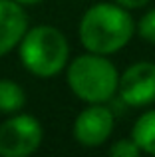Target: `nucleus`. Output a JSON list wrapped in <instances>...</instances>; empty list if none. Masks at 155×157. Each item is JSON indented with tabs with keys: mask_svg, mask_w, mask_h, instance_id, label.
Here are the masks:
<instances>
[{
	"mask_svg": "<svg viewBox=\"0 0 155 157\" xmlns=\"http://www.w3.org/2000/svg\"><path fill=\"white\" fill-rule=\"evenodd\" d=\"M137 26L127 8L117 2H100L81 16L80 42L88 52L109 56L127 46Z\"/></svg>",
	"mask_w": 155,
	"mask_h": 157,
	"instance_id": "f257e3e1",
	"label": "nucleus"
},
{
	"mask_svg": "<svg viewBox=\"0 0 155 157\" xmlns=\"http://www.w3.org/2000/svg\"><path fill=\"white\" fill-rule=\"evenodd\" d=\"M121 101L131 107H145L155 101V64L137 62L119 76Z\"/></svg>",
	"mask_w": 155,
	"mask_h": 157,
	"instance_id": "39448f33",
	"label": "nucleus"
},
{
	"mask_svg": "<svg viewBox=\"0 0 155 157\" xmlns=\"http://www.w3.org/2000/svg\"><path fill=\"white\" fill-rule=\"evenodd\" d=\"M70 44L66 36L50 24L28 28L20 42V62L36 78H52L68 66Z\"/></svg>",
	"mask_w": 155,
	"mask_h": 157,
	"instance_id": "f03ea898",
	"label": "nucleus"
},
{
	"mask_svg": "<svg viewBox=\"0 0 155 157\" xmlns=\"http://www.w3.org/2000/svg\"><path fill=\"white\" fill-rule=\"evenodd\" d=\"M44 131L34 115L14 113L0 125V155L28 157L40 147Z\"/></svg>",
	"mask_w": 155,
	"mask_h": 157,
	"instance_id": "20e7f679",
	"label": "nucleus"
},
{
	"mask_svg": "<svg viewBox=\"0 0 155 157\" xmlns=\"http://www.w3.org/2000/svg\"><path fill=\"white\" fill-rule=\"evenodd\" d=\"M28 32V16L16 0H0V58L12 52Z\"/></svg>",
	"mask_w": 155,
	"mask_h": 157,
	"instance_id": "0eeeda50",
	"label": "nucleus"
},
{
	"mask_svg": "<svg viewBox=\"0 0 155 157\" xmlns=\"http://www.w3.org/2000/svg\"><path fill=\"white\" fill-rule=\"evenodd\" d=\"M20 4H38V2H44V0H16Z\"/></svg>",
	"mask_w": 155,
	"mask_h": 157,
	"instance_id": "ddd939ff",
	"label": "nucleus"
},
{
	"mask_svg": "<svg viewBox=\"0 0 155 157\" xmlns=\"http://www.w3.org/2000/svg\"><path fill=\"white\" fill-rule=\"evenodd\" d=\"M113 111L104 104H89L74 121V137L84 147H100L113 131Z\"/></svg>",
	"mask_w": 155,
	"mask_h": 157,
	"instance_id": "423d86ee",
	"label": "nucleus"
},
{
	"mask_svg": "<svg viewBox=\"0 0 155 157\" xmlns=\"http://www.w3.org/2000/svg\"><path fill=\"white\" fill-rule=\"evenodd\" d=\"M133 141L139 145L141 153L155 155V109H147L135 119L131 129Z\"/></svg>",
	"mask_w": 155,
	"mask_h": 157,
	"instance_id": "6e6552de",
	"label": "nucleus"
},
{
	"mask_svg": "<svg viewBox=\"0 0 155 157\" xmlns=\"http://www.w3.org/2000/svg\"><path fill=\"white\" fill-rule=\"evenodd\" d=\"M137 32L139 36L149 44H155V8H151L149 12H145L137 22Z\"/></svg>",
	"mask_w": 155,
	"mask_h": 157,
	"instance_id": "9d476101",
	"label": "nucleus"
},
{
	"mask_svg": "<svg viewBox=\"0 0 155 157\" xmlns=\"http://www.w3.org/2000/svg\"><path fill=\"white\" fill-rule=\"evenodd\" d=\"M26 104L22 86L12 80H0V113H16Z\"/></svg>",
	"mask_w": 155,
	"mask_h": 157,
	"instance_id": "1a4fd4ad",
	"label": "nucleus"
},
{
	"mask_svg": "<svg viewBox=\"0 0 155 157\" xmlns=\"http://www.w3.org/2000/svg\"><path fill=\"white\" fill-rule=\"evenodd\" d=\"M113 2L121 4V6L127 8V10H135V8H143L149 0H113Z\"/></svg>",
	"mask_w": 155,
	"mask_h": 157,
	"instance_id": "f8f14e48",
	"label": "nucleus"
},
{
	"mask_svg": "<svg viewBox=\"0 0 155 157\" xmlns=\"http://www.w3.org/2000/svg\"><path fill=\"white\" fill-rule=\"evenodd\" d=\"M139 153H141V149L133 141V137L131 139H119V141H115L109 147V155H113V157H137Z\"/></svg>",
	"mask_w": 155,
	"mask_h": 157,
	"instance_id": "9b49d317",
	"label": "nucleus"
},
{
	"mask_svg": "<svg viewBox=\"0 0 155 157\" xmlns=\"http://www.w3.org/2000/svg\"><path fill=\"white\" fill-rule=\"evenodd\" d=\"M68 86L88 104H105L119 90V72L104 54L88 52L68 66Z\"/></svg>",
	"mask_w": 155,
	"mask_h": 157,
	"instance_id": "7ed1b4c3",
	"label": "nucleus"
}]
</instances>
